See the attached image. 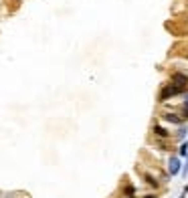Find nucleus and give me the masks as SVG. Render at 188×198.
I'll return each instance as SVG.
<instances>
[{"mask_svg":"<svg viewBox=\"0 0 188 198\" xmlns=\"http://www.w3.org/2000/svg\"><path fill=\"white\" fill-rule=\"evenodd\" d=\"M182 91H184V87H180V85H168V87L162 89V93H160V101H168L170 97L180 95Z\"/></svg>","mask_w":188,"mask_h":198,"instance_id":"obj_1","label":"nucleus"},{"mask_svg":"<svg viewBox=\"0 0 188 198\" xmlns=\"http://www.w3.org/2000/svg\"><path fill=\"white\" fill-rule=\"evenodd\" d=\"M172 83H174V85H180V87H186L188 77L182 75V73H174V75H172Z\"/></svg>","mask_w":188,"mask_h":198,"instance_id":"obj_2","label":"nucleus"},{"mask_svg":"<svg viewBox=\"0 0 188 198\" xmlns=\"http://www.w3.org/2000/svg\"><path fill=\"white\" fill-rule=\"evenodd\" d=\"M168 172L172 176H176L178 172H180V160H178V158H172V160L168 162Z\"/></svg>","mask_w":188,"mask_h":198,"instance_id":"obj_3","label":"nucleus"},{"mask_svg":"<svg viewBox=\"0 0 188 198\" xmlns=\"http://www.w3.org/2000/svg\"><path fill=\"white\" fill-rule=\"evenodd\" d=\"M164 119H166V121H170V123H176V126H180V123L184 121V117H178L176 113H166Z\"/></svg>","mask_w":188,"mask_h":198,"instance_id":"obj_4","label":"nucleus"},{"mask_svg":"<svg viewBox=\"0 0 188 198\" xmlns=\"http://www.w3.org/2000/svg\"><path fill=\"white\" fill-rule=\"evenodd\" d=\"M154 133H156V136H160V137H168V131H166L164 127H160V126L154 127Z\"/></svg>","mask_w":188,"mask_h":198,"instance_id":"obj_5","label":"nucleus"},{"mask_svg":"<svg viewBox=\"0 0 188 198\" xmlns=\"http://www.w3.org/2000/svg\"><path fill=\"white\" fill-rule=\"evenodd\" d=\"M188 154V144H182L180 146V156H186Z\"/></svg>","mask_w":188,"mask_h":198,"instance_id":"obj_6","label":"nucleus"},{"mask_svg":"<svg viewBox=\"0 0 188 198\" xmlns=\"http://www.w3.org/2000/svg\"><path fill=\"white\" fill-rule=\"evenodd\" d=\"M126 194L131 198V196H134V188H131V186H127V188H126Z\"/></svg>","mask_w":188,"mask_h":198,"instance_id":"obj_7","label":"nucleus"},{"mask_svg":"<svg viewBox=\"0 0 188 198\" xmlns=\"http://www.w3.org/2000/svg\"><path fill=\"white\" fill-rule=\"evenodd\" d=\"M146 180H148V184H152V186H156V180H154L152 176H146Z\"/></svg>","mask_w":188,"mask_h":198,"instance_id":"obj_8","label":"nucleus"},{"mask_svg":"<svg viewBox=\"0 0 188 198\" xmlns=\"http://www.w3.org/2000/svg\"><path fill=\"white\" fill-rule=\"evenodd\" d=\"M144 198H156V196H152V194H148V196H144Z\"/></svg>","mask_w":188,"mask_h":198,"instance_id":"obj_9","label":"nucleus"},{"mask_svg":"<svg viewBox=\"0 0 188 198\" xmlns=\"http://www.w3.org/2000/svg\"><path fill=\"white\" fill-rule=\"evenodd\" d=\"M186 109H188V95H186Z\"/></svg>","mask_w":188,"mask_h":198,"instance_id":"obj_10","label":"nucleus"},{"mask_svg":"<svg viewBox=\"0 0 188 198\" xmlns=\"http://www.w3.org/2000/svg\"><path fill=\"white\" fill-rule=\"evenodd\" d=\"M186 57H188V55H186Z\"/></svg>","mask_w":188,"mask_h":198,"instance_id":"obj_11","label":"nucleus"}]
</instances>
